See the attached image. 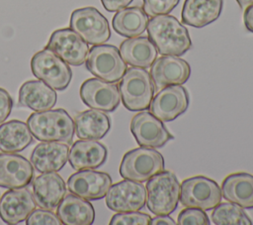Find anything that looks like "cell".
Returning <instances> with one entry per match:
<instances>
[{"label":"cell","instance_id":"20","mask_svg":"<svg viewBox=\"0 0 253 225\" xmlns=\"http://www.w3.org/2000/svg\"><path fill=\"white\" fill-rule=\"evenodd\" d=\"M108 150L97 140L81 139L73 143L69 149L68 162L72 169H95L105 164Z\"/></svg>","mask_w":253,"mask_h":225},{"label":"cell","instance_id":"23","mask_svg":"<svg viewBox=\"0 0 253 225\" xmlns=\"http://www.w3.org/2000/svg\"><path fill=\"white\" fill-rule=\"evenodd\" d=\"M57 100L56 92L42 80H28L19 90V103L36 112L51 109Z\"/></svg>","mask_w":253,"mask_h":225},{"label":"cell","instance_id":"24","mask_svg":"<svg viewBox=\"0 0 253 225\" xmlns=\"http://www.w3.org/2000/svg\"><path fill=\"white\" fill-rule=\"evenodd\" d=\"M56 214L66 225H91L95 220V210L89 200L71 192L60 201Z\"/></svg>","mask_w":253,"mask_h":225},{"label":"cell","instance_id":"18","mask_svg":"<svg viewBox=\"0 0 253 225\" xmlns=\"http://www.w3.org/2000/svg\"><path fill=\"white\" fill-rule=\"evenodd\" d=\"M190 75V64L176 56H160L154 60L150 68V76L157 88L175 84L182 85Z\"/></svg>","mask_w":253,"mask_h":225},{"label":"cell","instance_id":"6","mask_svg":"<svg viewBox=\"0 0 253 225\" xmlns=\"http://www.w3.org/2000/svg\"><path fill=\"white\" fill-rule=\"evenodd\" d=\"M33 74L54 90H64L72 78L67 62L47 48L36 53L31 59Z\"/></svg>","mask_w":253,"mask_h":225},{"label":"cell","instance_id":"14","mask_svg":"<svg viewBox=\"0 0 253 225\" xmlns=\"http://www.w3.org/2000/svg\"><path fill=\"white\" fill-rule=\"evenodd\" d=\"M189 102V93L184 86L168 85L152 98L149 109L162 122H170L187 111Z\"/></svg>","mask_w":253,"mask_h":225},{"label":"cell","instance_id":"35","mask_svg":"<svg viewBox=\"0 0 253 225\" xmlns=\"http://www.w3.org/2000/svg\"><path fill=\"white\" fill-rule=\"evenodd\" d=\"M13 108V99L9 92L0 87V124H2L10 115Z\"/></svg>","mask_w":253,"mask_h":225},{"label":"cell","instance_id":"31","mask_svg":"<svg viewBox=\"0 0 253 225\" xmlns=\"http://www.w3.org/2000/svg\"><path fill=\"white\" fill-rule=\"evenodd\" d=\"M150 220V215L142 212H118L111 218L110 225H148Z\"/></svg>","mask_w":253,"mask_h":225},{"label":"cell","instance_id":"12","mask_svg":"<svg viewBox=\"0 0 253 225\" xmlns=\"http://www.w3.org/2000/svg\"><path fill=\"white\" fill-rule=\"evenodd\" d=\"M79 94L85 105L103 112H113L121 103L119 86L98 77L85 80L80 86Z\"/></svg>","mask_w":253,"mask_h":225},{"label":"cell","instance_id":"9","mask_svg":"<svg viewBox=\"0 0 253 225\" xmlns=\"http://www.w3.org/2000/svg\"><path fill=\"white\" fill-rule=\"evenodd\" d=\"M70 28L87 44L101 45L111 37L107 18L95 7H83L74 10L70 16Z\"/></svg>","mask_w":253,"mask_h":225},{"label":"cell","instance_id":"22","mask_svg":"<svg viewBox=\"0 0 253 225\" xmlns=\"http://www.w3.org/2000/svg\"><path fill=\"white\" fill-rule=\"evenodd\" d=\"M222 6L223 0H185L182 22L194 28H203L218 19Z\"/></svg>","mask_w":253,"mask_h":225},{"label":"cell","instance_id":"36","mask_svg":"<svg viewBox=\"0 0 253 225\" xmlns=\"http://www.w3.org/2000/svg\"><path fill=\"white\" fill-rule=\"evenodd\" d=\"M133 0H101L102 5L108 12H117L128 6Z\"/></svg>","mask_w":253,"mask_h":225},{"label":"cell","instance_id":"16","mask_svg":"<svg viewBox=\"0 0 253 225\" xmlns=\"http://www.w3.org/2000/svg\"><path fill=\"white\" fill-rule=\"evenodd\" d=\"M36 206L34 196L28 188L9 189L0 198V218L6 224H19L26 221Z\"/></svg>","mask_w":253,"mask_h":225},{"label":"cell","instance_id":"25","mask_svg":"<svg viewBox=\"0 0 253 225\" xmlns=\"http://www.w3.org/2000/svg\"><path fill=\"white\" fill-rule=\"evenodd\" d=\"M124 60L130 66L148 68L157 57V49L149 38L133 37L125 40L120 46Z\"/></svg>","mask_w":253,"mask_h":225},{"label":"cell","instance_id":"10","mask_svg":"<svg viewBox=\"0 0 253 225\" xmlns=\"http://www.w3.org/2000/svg\"><path fill=\"white\" fill-rule=\"evenodd\" d=\"M105 201L108 208L115 212L138 211L146 203V188L141 182L125 178L111 185Z\"/></svg>","mask_w":253,"mask_h":225},{"label":"cell","instance_id":"8","mask_svg":"<svg viewBox=\"0 0 253 225\" xmlns=\"http://www.w3.org/2000/svg\"><path fill=\"white\" fill-rule=\"evenodd\" d=\"M221 197L217 182L207 176H192L181 183L180 202L186 207L211 210L220 203Z\"/></svg>","mask_w":253,"mask_h":225},{"label":"cell","instance_id":"13","mask_svg":"<svg viewBox=\"0 0 253 225\" xmlns=\"http://www.w3.org/2000/svg\"><path fill=\"white\" fill-rule=\"evenodd\" d=\"M45 48L74 66L83 64L89 53L88 44L71 28L58 29L52 32Z\"/></svg>","mask_w":253,"mask_h":225},{"label":"cell","instance_id":"4","mask_svg":"<svg viewBox=\"0 0 253 225\" xmlns=\"http://www.w3.org/2000/svg\"><path fill=\"white\" fill-rule=\"evenodd\" d=\"M119 90L124 106L129 111L149 109L155 87L150 73L141 67L126 68L120 80Z\"/></svg>","mask_w":253,"mask_h":225},{"label":"cell","instance_id":"2","mask_svg":"<svg viewBox=\"0 0 253 225\" xmlns=\"http://www.w3.org/2000/svg\"><path fill=\"white\" fill-rule=\"evenodd\" d=\"M27 125L32 135L42 142H61L67 145L73 141L74 121L62 108L32 113Z\"/></svg>","mask_w":253,"mask_h":225},{"label":"cell","instance_id":"26","mask_svg":"<svg viewBox=\"0 0 253 225\" xmlns=\"http://www.w3.org/2000/svg\"><path fill=\"white\" fill-rule=\"evenodd\" d=\"M222 196L242 208H253V175L236 172L227 175L221 184Z\"/></svg>","mask_w":253,"mask_h":225},{"label":"cell","instance_id":"34","mask_svg":"<svg viewBox=\"0 0 253 225\" xmlns=\"http://www.w3.org/2000/svg\"><path fill=\"white\" fill-rule=\"evenodd\" d=\"M27 225H61L62 222L51 210L39 208L35 209L26 219Z\"/></svg>","mask_w":253,"mask_h":225},{"label":"cell","instance_id":"1","mask_svg":"<svg viewBox=\"0 0 253 225\" xmlns=\"http://www.w3.org/2000/svg\"><path fill=\"white\" fill-rule=\"evenodd\" d=\"M148 38L162 56H180L192 48L187 28L172 15H157L147 24Z\"/></svg>","mask_w":253,"mask_h":225},{"label":"cell","instance_id":"5","mask_svg":"<svg viewBox=\"0 0 253 225\" xmlns=\"http://www.w3.org/2000/svg\"><path fill=\"white\" fill-rule=\"evenodd\" d=\"M119 170L123 178L144 182L164 170V159L154 148L140 146L124 155Z\"/></svg>","mask_w":253,"mask_h":225},{"label":"cell","instance_id":"27","mask_svg":"<svg viewBox=\"0 0 253 225\" xmlns=\"http://www.w3.org/2000/svg\"><path fill=\"white\" fill-rule=\"evenodd\" d=\"M74 128L79 139L101 140L111 129V120L103 111L89 109L74 118Z\"/></svg>","mask_w":253,"mask_h":225},{"label":"cell","instance_id":"39","mask_svg":"<svg viewBox=\"0 0 253 225\" xmlns=\"http://www.w3.org/2000/svg\"><path fill=\"white\" fill-rule=\"evenodd\" d=\"M236 2L238 3L239 7L242 9H245L248 6L253 5V0H236Z\"/></svg>","mask_w":253,"mask_h":225},{"label":"cell","instance_id":"19","mask_svg":"<svg viewBox=\"0 0 253 225\" xmlns=\"http://www.w3.org/2000/svg\"><path fill=\"white\" fill-rule=\"evenodd\" d=\"M65 193V182L57 171L42 172L33 182V196L40 208L55 209Z\"/></svg>","mask_w":253,"mask_h":225},{"label":"cell","instance_id":"32","mask_svg":"<svg viewBox=\"0 0 253 225\" xmlns=\"http://www.w3.org/2000/svg\"><path fill=\"white\" fill-rule=\"evenodd\" d=\"M179 225H210V219L204 210L188 207L183 209L177 219Z\"/></svg>","mask_w":253,"mask_h":225},{"label":"cell","instance_id":"33","mask_svg":"<svg viewBox=\"0 0 253 225\" xmlns=\"http://www.w3.org/2000/svg\"><path fill=\"white\" fill-rule=\"evenodd\" d=\"M180 0H142V9L150 16L169 14L178 4Z\"/></svg>","mask_w":253,"mask_h":225},{"label":"cell","instance_id":"3","mask_svg":"<svg viewBox=\"0 0 253 225\" xmlns=\"http://www.w3.org/2000/svg\"><path fill=\"white\" fill-rule=\"evenodd\" d=\"M146 206L155 215H170L180 201L181 185L176 174L162 170L146 182Z\"/></svg>","mask_w":253,"mask_h":225},{"label":"cell","instance_id":"28","mask_svg":"<svg viewBox=\"0 0 253 225\" xmlns=\"http://www.w3.org/2000/svg\"><path fill=\"white\" fill-rule=\"evenodd\" d=\"M148 15L141 7L132 6L117 11L112 20L116 33L126 38L138 37L147 28Z\"/></svg>","mask_w":253,"mask_h":225},{"label":"cell","instance_id":"7","mask_svg":"<svg viewBox=\"0 0 253 225\" xmlns=\"http://www.w3.org/2000/svg\"><path fill=\"white\" fill-rule=\"evenodd\" d=\"M86 68L98 78L108 82H118L127 67L117 47L101 44L89 50Z\"/></svg>","mask_w":253,"mask_h":225},{"label":"cell","instance_id":"30","mask_svg":"<svg viewBox=\"0 0 253 225\" xmlns=\"http://www.w3.org/2000/svg\"><path fill=\"white\" fill-rule=\"evenodd\" d=\"M211 219L215 225H251L252 221L241 206L233 202L218 203L211 212Z\"/></svg>","mask_w":253,"mask_h":225},{"label":"cell","instance_id":"29","mask_svg":"<svg viewBox=\"0 0 253 225\" xmlns=\"http://www.w3.org/2000/svg\"><path fill=\"white\" fill-rule=\"evenodd\" d=\"M33 142V135L28 125L20 120H11L0 124V151L18 153Z\"/></svg>","mask_w":253,"mask_h":225},{"label":"cell","instance_id":"11","mask_svg":"<svg viewBox=\"0 0 253 225\" xmlns=\"http://www.w3.org/2000/svg\"><path fill=\"white\" fill-rule=\"evenodd\" d=\"M129 128L136 143L141 147L157 149L174 139L163 122L147 111L135 114L130 121Z\"/></svg>","mask_w":253,"mask_h":225},{"label":"cell","instance_id":"21","mask_svg":"<svg viewBox=\"0 0 253 225\" xmlns=\"http://www.w3.org/2000/svg\"><path fill=\"white\" fill-rule=\"evenodd\" d=\"M69 147L61 142H42L31 155L33 167L40 172L58 171L68 161Z\"/></svg>","mask_w":253,"mask_h":225},{"label":"cell","instance_id":"38","mask_svg":"<svg viewBox=\"0 0 253 225\" xmlns=\"http://www.w3.org/2000/svg\"><path fill=\"white\" fill-rule=\"evenodd\" d=\"M151 225H176L177 222L174 221L169 215H156V217L151 218Z\"/></svg>","mask_w":253,"mask_h":225},{"label":"cell","instance_id":"37","mask_svg":"<svg viewBox=\"0 0 253 225\" xmlns=\"http://www.w3.org/2000/svg\"><path fill=\"white\" fill-rule=\"evenodd\" d=\"M243 22L246 29L249 32L253 33V5H250L245 8L243 14Z\"/></svg>","mask_w":253,"mask_h":225},{"label":"cell","instance_id":"17","mask_svg":"<svg viewBox=\"0 0 253 225\" xmlns=\"http://www.w3.org/2000/svg\"><path fill=\"white\" fill-rule=\"evenodd\" d=\"M33 177V165L25 157L16 153H0V187H27Z\"/></svg>","mask_w":253,"mask_h":225},{"label":"cell","instance_id":"15","mask_svg":"<svg viewBox=\"0 0 253 225\" xmlns=\"http://www.w3.org/2000/svg\"><path fill=\"white\" fill-rule=\"evenodd\" d=\"M112 177L104 171L80 169L67 179V188L87 200H98L105 197L112 185Z\"/></svg>","mask_w":253,"mask_h":225}]
</instances>
